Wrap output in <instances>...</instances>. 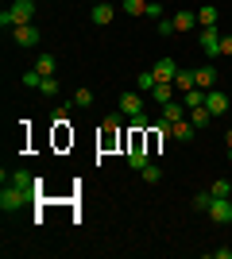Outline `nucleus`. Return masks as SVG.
Segmentation results:
<instances>
[{
	"label": "nucleus",
	"mask_w": 232,
	"mask_h": 259,
	"mask_svg": "<svg viewBox=\"0 0 232 259\" xmlns=\"http://www.w3.org/2000/svg\"><path fill=\"white\" fill-rule=\"evenodd\" d=\"M116 108L132 120V116H140V112H144V97H140V93H120V105H116Z\"/></svg>",
	"instance_id": "7"
},
{
	"label": "nucleus",
	"mask_w": 232,
	"mask_h": 259,
	"mask_svg": "<svg viewBox=\"0 0 232 259\" xmlns=\"http://www.w3.org/2000/svg\"><path fill=\"white\" fill-rule=\"evenodd\" d=\"M205 108H209L213 116H228V97L217 93V89H205Z\"/></svg>",
	"instance_id": "6"
},
{
	"label": "nucleus",
	"mask_w": 232,
	"mask_h": 259,
	"mask_svg": "<svg viewBox=\"0 0 232 259\" xmlns=\"http://www.w3.org/2000/svg\"><path fill=\"white\" fill-rule=\"evenodd\" d=\"M135 85L144 89V93H151V89H155V85H159V77H155V74H151V70H144V74L135 77Z\"/></svg>",
	"instance_id": "26"
},
{
	"label": "nucleus",
	"mask_w": 232,
	"mask_h": 259,
	"mask_svg": "<svg viewBox=\"0 0 232 259\" xmlns=\"http://www.w3.org/2000/svg\"><path fill=\"white\" fill-rule=\"evenodd\" d=\"M194 77H198V89H213L217 85V66H198Z\"/></svg>",
	"instance_id": "13"
},
{
	"label": "nucleus",
	"mask_w": 232,
	"mask_h": 259,
	"mask_svg": "<svg viewBox=\"0 0 232 259\" xmlns=\"http://www.w3.org/2000/svg\"><path fill=\"white\" fill-rule=\"evenodd\" d=\"M39 93H43V97H58V93H62L58 77H43V81H39Z\"/></svg>",
	"instance_id": "21"
},
{
	"label": "nucleus",
	"mask_w": 232,
	"mask_h": 259,
	"mask_svg": "<svg viewBox=\"0 0 232 259\" xmlns=\"http://www.w3.org/2000/svg\"><path fill=\"white\" fill-rule=\"evenodd\" d=\"M182 101H186V108L205 105V89H190V93H182Z\"/></svg>",
	"instance_id": "25"
},
{
	"label": "nucleus",
	"mask_w": 232,
	"mask_h": 259,
	"mask_svg": "<svg viewBox=\"0 0 232 259\" xmlns=\"http://www.w3.org/2000/svg\"><path fill=\"white\" fill-rule=\"evenodd\" d=\"M224 143H228V147H232V128H228V132H224Z\"/></svg>",
	"instance_id": "33"
},
{
	"label": "nucleus",
	"mask_w": 232,
	"mask_h": 259,
	"mask_svg": "<svg viewBox=\"0 0 232 259\" xmlns=\"http://www.w3.org/2000/svg\"><path fill=\"white\" fill-rule=\"evenodd\" d=\"M209 194L213 197H232V182H228V178H217V182L209 186Z\"/></svg>",
	"instance_id": "23"
},
{
	"label": "nucleus",
	"mask_w": 232,
	"mask_h": 259,
	"mask_svg": "<svg viewBox=\"0 0 232 259\" xmlns=\"http://www.w3.org/2000/svg\"><path fill=\"white\" fill-rule=\"evenodd\" d=\"M151 97H155V105H159V108H163L166 101H174V97H178V89H174V81H159V85L151 89Z\"/></svg>",
	"instance_id": "11"
},
{
	"label": "nucleus",
	"mask_w": 232,
	"mask_h": 259,
	"mask_svg": "<svg viewBox=\"0 0 232 259\" xmlns=\"http://www.w3.org/2000/svg\"><path fill=\"white\" fill-rule=\"evenodd\" d=\"M112 16H116V8H112L109 0H101V4H93V12H89V20L97 23V27H109Z\"/></svg>",
	"instance_id": "8"
},
{
	"label": "nucleus",
	"mask_w": 232,
	"mask_h": 259,
	"mask_svg": "<svg viewBox=\"0 0 232 259\" xmlns=\"http://www.w3.org/2000/svg\"><path fill=\"white\" fill-rule=\"evenodd\" d=\"M144 16L159 23V20H163V4H159V0H147V12H144Z\"/></svg>",
	"instance_id": "29"
},
{
	"label": "nucleus",
	"mask_w": 232,
	"mask_h": 259,
	"mask_svg": "<svg viewBox=\"0 0 232 259\" xmlns=\"http://www.w3.org/2000/svg\"><path fill=\"white\" fill-rule=\"evenodd\" d=\"M120 124H124V112L116 108L112 116H105V124H101V132H105V143H116V136H120Z\"/></svg>",
	"instance_id": "9"
},
{
	"label": "nucleus",
	"mask_w": 232,
	"mask_h": 259,
	"mask_svg": "<svg viewBox=\"0 0 232 259\" xmlns=\"http://www.w3.org/2000/svg\"><path fill=\"white\" fill-rule=\"evenodd\" d=\"M186 116H190L186 101H166L163 105V120H170V124H174V120H186Z\"/></svg>",
	"instance_id": "12"
},
{
	"label": "nucleus",
	"mask_w": 232,
	"mask_h": 259,
	"mask_svg": "<svg viewBox=\"0 0 232 259\" xmlns=\"http://www.w3.org/2000/svg\"><path fill=\"white\" fill-rule=\"evenodd\" d=\"M39 27L35 23H23V27H12V39H16V47H23V51H31V47H39Z\"/></svg>",
	"instance_id": "5"
},
{
	"label": "nucleus",
	"mask_w": 232,
	"mask_h": 259,
	"mask_svg": "<svg viewBox=\"0 0 232 259\" xmlns=\"http://www.w3.org/2000/svg\"><path fill=\"white\" fill-rule=\"evenodd\" d=\"M198 47L209 58H221V27H201L198 31Z\"/></svg>",
	"instance_id": "3"
},
{
	"label": "nucleus",
	"mask_w": 232,
	"mask_h": 259,
	"mask_svg": "<svg viewBox=\"0 0 232 259\" xmlns=\"http://www.w3.org/2000/svg\"><path fill=\"white\" fill-rule=\"evenodd\" d=\"M198 27H217V8H213V4H205V8L198 12Z\"/></svg>",
	"instance_id": "19"
},
{
	"label": "nucleus",
	"mask_w": 232,
	"mask_h": 259,
	"mask_svg": "<svg viewBox=\"0 0 232 259\" xmlns=\"http://www.w3.org/2000/svg\"><path fill=\"white\" fill-rule=\"evenodd\" d=\"M205 213H209V221H217V225H232V197H213Z\"/></svg>",
	"instance_id": "4"
},
{
	"label": "nucleus",
	"mask_w": 232,
	"mask_h": 259,
	"mask_svg": "<svg viewBox=\"0 0 232 259\" xmlns=\"http://www.w3.org/2000/svg\"><path fill=\"white\" fill-rule=\"evenodd\" d=\"M190 120H194V128H209V124H213L217 116H213V112H209L205 105H198V108H190Z\"/></svg>",
	"instance_id": "15"
},
{
	"label": "nucleus",
	"mask_w": 232,
	"mask_h": 259,
	"mask_svg": "<svg viewBox=\"0 0 232 259\" xmlns=\"http://www.w3.org/2000/svg\"><path fill=\"white\" fill-rule=\"evenodd\" d=\"M209 201H213V194H209V190L194 194V209H198V213H205V209H209Z\"/></svg>",
	"instance_id": "28"
},
{
	"label": "nucleus",
	"mask_w": 232,
	"mask_h": 259,
	"mask_svg": "<svg viewBox=\"0 0 232 259\" xmlns=\"http://www.w3.org/2000/svg\"><path fill=\"white\" fill-rule=\"evenodd\" d=\"M39 81H43L39 70H27V74H23V85H27V89H39Z\"/></svg>",
	"instance_id": "30"
},
{
	"label": "nucleus",
	"mask_w": 232,
	"mask_h": 259,
	"mask_svg": "<svg viewBox=\"0 0 232 259\" xmlns=\"http://www.w3.org/2000/svg\"><path fill=\"white\" fill-rule=\"evenodd\" d=\"M174 89H178V93H190V89H198V77H194V70H182V66H178Z\"/></svg>",
	"instance_id": "14"
},
{
	"label": "nucleus",
	"mask_w": 232,
	"mask_h": 259,
	"mask_svg": "<svg viewBox=\"0 0 232 259\" xmlns=\"http://www.w3.org/2000/svg\"><path fill=\"white\" fill-rule=\"evenodd\" d=\"M93 4H101V0H93Z\"/></svg>",
	"instance_id": "34"
},
{
	"label": "nucleus",
	"mask_w": 232,
	"mask_h": 259,
	"mask_svg": "<svg viewBox=\"0 0 232 259\" xmlns=\"http://www.w3.org/2000/svg\"><path fill=\"white\" fill-rule=\"evenodd\" d=\"M221 58H232V35H221Z\"/></svg>",
	"instance_id": "31"
},
{
	"label": "nucleus",
	"mask_w": 232,
	"mask_h": 259,
	"mask_svg": "<svg viewBox=\"0 0 232 259\" xmlns=\"http://www.w3.org/2000/svg\"><path fill=\"white\" fill-rule=\"evenodd\" d=\"M209 259H232V248H213Z\"/></svg>",
	"instance_id": "32"
},
{
	"label": "nucleus",
	"mask_w": 232,
	"mask_h": 259,
	"mask_svg": "<svg viewBox=\"0 0 232 259\" xmlns=\"http://www.w3.org/2000/svg\"><path fill=\"white\" fill-rule=\"evenodd\" d=\"M74 108H93V89H74Z\"/></svg>",
	"instance_id": "20"
},
{
	"label": "nucleus",
	"mask_w": 232,
	"mask_h": 259,
	"mask_svg": "<svg viewBox=\"0 0 232 259\" xmlns=\"http://www.w3.org/2000/svg\"><path fill=\"white\" fill-rule=\"evenodd\" d=\"M39 194H31V190H23V186L16 182H4V190H0V209L4 213H16V209H23L27 201H35Z\"/></svg>",
	"instance_id": "2"
},
{
	"label": "nucleus",
	"mask_w": 232,
	"mask_h": 259,
	"mask_svg": "<svg viewBox=\"0 0 232 259\" xmlns=\"http://www.w3.org/2000/svg\"><path fill=\"white\" fill-rule=\"evenodd\" d=\"M35 12H39V4L35 0H16V4H8V8L0 12V27H23V23H35Z\"/></svg>",
	"instance_id": "1"
},
{
	"label": "nucleus",
	"mask_w": 232,
	"mask_h": 259,
	"mask_svg": "<svg viewBox=\"0 0 232 259\" xmlns=\"http://www.w3.org/2000/svg\"><path fill=\"white\" fill-rule=\"evenodd\" d=\"M140 174H144V182H163V166H155V162H147Z\"/></svg>",
	"instance_id": "27"
},
{
	"label": "nucleus",
	"mask_w": 232,
	"mask_h": 259,
	"mask_svg": "<svg viewBox=\"0 0 232 259\" xmlns=\"http://www.w3.org/2000/svg\"><path fill=\"white\" fill-rule=\"evenodd\" d=\"M155 31L163 35V39H170V35H178V27H174V16H170V20H166V16H163V20L155 23Z\"/></svg>",
	"instance_id": "24"
},
{
	"label": "nucleus",
	"mask_w": 232,
	"mask_h": 259,
	"mask_svg": "<svg viewBox=\"0 0 232 259\" xmlns=\"http://www.w3.org/2000/svg\"><path fill=\"white\" fill-rule=\"evenodd\" d=\"M120 8L135 20V16H144V12H147V0H120Z\"/></svg>",
	"instance_id": "22"
},
{
	"label": "nucleus",
	"mask_w": 232,
	"mask_h": 259,
	"mask_svg": "<svg viewBox=\"0 0 232 259\" xmlns=\"http://www.w3.org/2000/svg\"><path fill=\"white\" fill-rule=\"evenodd\" d=\"M35 70H39L43 77H55V70H58V58L43 51V54H39V62H35Z\"/></svg>",
	"instance_id": "16"
},
{
	"label": "nucleus",
	"mask_w": 232,
	"mask_h": 259,
	"mask_svg": "<svg viewBox=\"0 0 232 259\" xmlns=\"http://www.w3.org/2000/svg\"><path fill=\"white\" fill-rule=\"evenodd\" d=\"M151 74L159 77V81H174V77H178V62H174V58H159V62L151 66Z\"/></svg>",
	"instance_id": "10"
},
{
	"label": "nucleus",
	"mask_w": 232,
	"mask_h": 259,
	"mask_svg": "<svg viewBox=\"0 0 232 259\" xmlns=\"http://www.w3.org/2000/svg\"><path fill=\"white\" fill-rule=\"evenodd\" d=\"M190 136H194V120H174V140H182V143H186L190 140Z\"/></svg>",
	"instance_id": "18"
},
{
	"label": "nucleus",
	"mask_w": 232,
	"mask_h": 259,
	"mask_svg": "<svg viewBox=\"0 0 232 259\" xmlns=\"http://www.w3.org/2000/svg\"><path fill=\"white\" fill-rule=\"evenodd\" d=\"M194 23H198V16H194L190 8L174 12V27H178V31H194Z\"/></svg>",
	"instance_id": "17"
}]
</instances>
